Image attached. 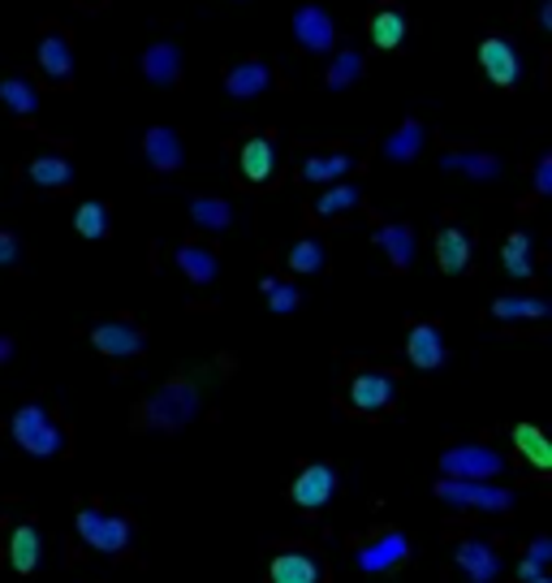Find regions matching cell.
Here are the masks:
<instances>
[{"label": "cell", "mask_w": 552, "mask_h": 583, "mask_svg": "<svg viewBox=\"0 0 552 583\" xmlns=\"http://www.w3.org/2000/svg\"><path fill=\"white\" fill-rule=\"evenodd\" d=\"M0 104H4L13 117H35V113H39V91H35L26 78H4V82H0Z\"/></svg>", "instance_id": "cell-26"}, {"label": "cell", "mask_w": 552, "mask_h": 583, "mask_svg": "<svg viewBox=\"0 0 552 583\" xmlns=\"http://www.w3.org/2000/svg\"><path fill=\"white\" fill-rule=\"evenodd\" d=\"M333 493H337V471H333L329 462H311V467H302L298 480L289 484V498H294L302 511H320V506H329Z\"/></svg>", "instance_id": "cell-9"}, {"label": "cell", "mask_w": 552, "mask_h": 583, "mask_svg": "<svg viewBox=\"0 0 552 583\" xmlns=\"http://www.w3.org/2000/svg\"><path fill=\"white\" fill-rule=\"evenodd\" d=\"M376 247L389 255V264L393 268H411L414 264V229L411 225H380L376 229Z\"/></svg>", "instance_id": "cell-20"}, {"label": "cell", "mask_w": 552, "mask_h": 583, "mask_svg": "<svg viewBox=\"0 0 552 583\" xmlns=\"http://www.w3.org/2000/svg\"><path fill=\"white\" fill-rule=\"evenodd\" d=\"M436 264L445 268V273H462L467 264H471V238L462 233V229H440L436 233Z\"/></svg>", "instance_id": "cell-22"}, {"label": "cell", "mask_w": 552, "mask_h": 583, "mask_svg": "<svg viewBox=\"0 0 552 583\" xmlns=\"http://www.w3.org/2000/svg\"><path fill=\"white\" fill-rule=\"evenodd\" d=\"M73 527H78V540L95 553H126L135 540V523L126 514H108L100 506H82Z\"/></svg>", "instance_id": "cell-2"}, {"label": "cell", "mask_w": 552, "mask_h": 583, "mask_svg": "<svg viewBox=\"0 0 552 583\" xmlns=\"http://www.w3.org/2000/svg\"><path fill=\"white\" fill-rule=\"evenodd\" d=\"M31 182L44 186V191H61V186L73 182V164L66 156H35L31 160Z\"/></svg>", "instance_id": "cell-28"}, {"label": "cell", "mask_w": 552, "mask_h": 583, "mask_svg": "<svg viewBox=\"0 0 552 583\" xmlns=\"http://www.w3.org/2000/svg\"><path fill=\"white\" fill-rule=\"evenodd\" d=\"M480 66H483V73L496 82V87H514V82H518V73H522L518 53H514L505 39H483L480 44Z\"/></svg>", "instance_id": "cell-15"}, {"label": "cell", "mask_w": 552, "mask_h": 583, "mask_svg": "<svg viewBox=\"0 0 552 583\" xmlns=\"http://www.w3.org/2000/svg\"><path fill=\"white\" fill-rule=\"evenodd\" d=\"M39 66H44L48 78H57V82L73 78V53H69V39L61 31H48V35H44V44H39Z\"/></svg>", "instance_id": "cell-23"}, {"label": "cell", "mask_w": 552, "mask_h": 583, "mask_svg": "<svg viewBox=\"0 0 552 583\" xmlns=\"http://www.w3.org/2000/svg\"><path fill=\"white\" fill-rule=\"evenodd\" d=\"M501 264H505V273H509V277H518V282L536 277L531 238H527V233H509V238H505V247H501Z\"/></svg>", "instance_id": "cell-27"}, {"label": "cell", "mask_w": 552, "mask_h": 583, "mask_svg": "<svg viewBox=\"0 0 552 583\" xmlns=\"http://www.w3.org/2000/svg\"><path fill=\"white\" fill-rule=\"evenodd\" d=\"M91 346L108 359H130V355L147 351V333L130 320H104V324L91 329Z\"/></svg>", "instance_id": "cell-7"}, {"label": "cell", "mask_w": 552, "mask_h": 583, "mask_svg": "<svg viewBox=\"0 0 552 583\" xmlns=\"http://www.w3.org/2000/svg\"><path fill=\"white\" fill-rule=\"evenodd\" d=\"M453 562L471 583H496V575H501V553L487 540H462L453 549Z\"/></svg>", "instance_id": "cell-11"}, {"label": "cell", "mask_w": 552, "mask_h": 583, "mask_svg": "<svg viewBox=\"0 0 552 583\" xmlns=\"http://www.w3.org/2000/svg\"><path fill=\"white\" fill-rule=\"evenodd\" d=\"M199 407H204L199 385L186 380V376H177V380L160 385V389L138 407V424H142V428H156V433H182L186 424H195Z\"/></svg>", "instance_id": "cell-1"}, {"label": "cell", "mask_w": 552, "mask_h": 583, "mask_svg": "<svg viewBox=\"0 0 552 583\" xmlns=\"http://www.w3.org/2000/svg\"><path fill=\"white\" fill-rule=\"evenodd\" d=\"M371 39H376V48H398L406 39V18L398 9H380L371 18Z\"/></svg>", "instance_id": "cell-34"}, {"label": "cell", "mask_w": 552, "mask_h": 583, "mask_svg": "<svg viewBox=\"0 0 552 583\" xmlns=\"http://www.w3.org/2000/svg\"><path fill=\"white\" fill-rule=\"evenodd\" d=\"M536 195H552V156H540L536 164Z\"/></svg>", "instance_id": "cell-41"}, {"label": "cell", "mask_w": 552, "mask_h": 583, "mask_svg": "<svg viewBox=\"0 0 552 583\" xmlns=\"http://www.w3.org/2000/svg\"><path fill=\"white\" fill-rule=\"evenodd\" d=\"M440 471L453 480H492L505 471V458L492 445H449L440 454Z\"/></svg>", "instance_id": "cell-5"}, {"label": "cell", "mask_w": 552, "mask_h": 583, "mask_svg": "<svg viewBox=\"0 0 552 583\" xmlns=\"http://www.w3.org/2000/svg\"><path fill=\"white\" fill-rule=\"evenodd\" d=\"M536 575H540V567H536V562H518V580L531 583V580H536Z\"/></svg>", "instance_id": "cell-42"}, {"label": "cell", "mask_w": 552, "mask_h": 583, "mask_svg": "<svg viewBox=\"0 0 552 583\" xmlns=\"http://www.w3.org/2000/svg\"><path fill=\"white\" fill-rule=\"evenodd\" d=\"M173 264L195 282V286H211L216 282V273H220V264H216V255L207 251V247H195V242H186V247H177L173 251Z\"/></svg>", "instance_id": "cell-21"}, {"label": "cell", "mask_w": 552, "mask_h": 583, "mask_svg": "<svg viewBox=\"0 0 552 583\" xmlns=\"http://www.w3.org/2000/svg\"><path fill=\"white\" fill-rule=\"evenodd\" d=\"M432 493L445 506H475V511H496V514L514 506V493L501 489V484H487V480H453V476H445Z\"/></svg>", "instance_id": "cell-4"}, {"label": "cell", "mask_w": 552, "mask_h": 583, "mask_svg": "<svg viewBox=\"0 0 552 583\" xmlns=\"http://www.w3.org/2000/svg\"><path fill=\"white\" fill-rule=\"evenodd\" d=\"M514 445H518V454H522V458H531L540 471L552 467V445H549V437L536 428V424H518V428H514Z\"/></svg>", "instance_id": "cell-31"}, {"label": "cell", "mask_w": 552, "mask_h": 583, "mask_svg": "<svg viewBox=\"0 0 552 583\" xmlns=\"http://www.w3.org/2000/svg\"><path fill=\"white\" fill-rule=\"evenodd\" d=\"M191 220H195L199 229H211V233H225V229L233 225V208H229L225 199H207V195H199V199L191 204Z\"/></svg>", "instance_id": "cell-32"}, {"label": "cell", "mask_w": 552, "mask_h": 583, "mask_svg": "<svg viewBox=\"0 0 552 583\" xmlns=\"http://www.w3.org/2000/svg\"><path fill=\"white\" fill-rule=\"evenodd\" d=\"M411 553H414L411 540H406L402 531H380V536H371L367 545H358L354 562H358L363 575H389L393 567L411 562Z\"/></svg>", "instance_id": "cell-6"}, {"label": "cell", "mask_w": 552, "mask_h": 583, "mask_svg": "<svg viewBox=\"0 0 552 583\" xmlns=\"http://www.w3.org/2000/svg\"><path fill=\"white\" fill-rule=\"evenodd\" d=\"M423 144H427V130H423V122H402L389 139H384V156L393 160V164H406V160H414L418 151H423Z\"/></svg>", "instance_id": "cell-24"}, {"label": "cell", "mask_w": 552, "mask_h": 583, "mask_svg": "<svg viewBox=\"0 0 552 583\" xmlns=\"http://www.w3.org/2000/svg\"><path fill=\"white\" fill-rule=\"evenodd\" d=\"M540 26H544V31L552 26V0H544V4H540Z\"/></svg>", "instance_id": "cell-43"}, {"label": "cell", "mask_w": 552, "mask_h": 583, "mask_svg": "<svg viewBox=\"0 0 552 583\" xmlns=\"http://www.w3.org/2000/svg\"><path fill=\"white\" fill-rule=\"evenodd\" d=\"M531 583H549V580H544V575H536V580H531Z\"/></svg>", "instance_id": "cell-45"}, {"label": "cell", "mask_w": 552, "mask_h": 583, "mask_svg": "<svg viewBox=\"0 0 552 583\" xmlns=\"http://www.w3.org/2000/svg\"><path fill=\"white\" fill-rule=\"evenodd\" d=\"M9 433H13V441H18L31 458H53V454L66 449V428H61L44 407H22V411L13 415V424H9Z\"/></svg>", "instance_id": "cell-3"}, {"label": "cell", "mask_w": 552, "mask_h": 583, "mask_svg": "<svg viewBox=\"0 0 552 583\" xmlns=\"http://www.w3.org/2000/svg\"><path fill=\"white\" fill-rule=\"evenodd\" d=\"M142 156H147V164H151V169H160V173H177V169H182V160H186V151H182V135H177V130H169V126H151V130L142 135Z\"/></svg>", "instance_id": "cell-13"}, {"label": "cell", "mask_w": 552, "mask_h": 583, "mask_svg": "<svg viewBox=\"0 0 552 583\" xmlns=\"http://www.w3.org/2000/svg\"><path fill=\"white\" fill-rule=\"evenodd\" d=\"M39 553H44L39 531H35L31 523H18L13 536H9V562H13V571H18V575H31V571L39 567Z\"/></svg>", "instance_id": "cell-19"}, {"label": "cell", "mask_w": 552, "mask_h": 583, "mask_svg": "<svg viewBox=\"0 0 552 583\" xmlns=\"http://www.w3.org/2000/svg\"><path fill=\"white\" fill-rule=\"evenodd\" d=\"M354 204H358V186L342 182V186H333L329 195H320V204H315V217L333 220V217H342V213H349Z\"/></svg>", "instance_id": "cell-38"}, {"label": "cell", "mask_w": 552, "mask_h": 583, "mask_svg": "<svg viewBox=\"0 0 552 583\" xmlns=\"http://www.w3.org/2000/svg\"><path fill=\"white\" fill-rule=\"evenodd\" d=\"M276 169V147L268 139H251L242 147V178L246 182H268Z\"/></svg>", "instance_id": "cell-29"}, {"label": "cell", "mask_w": 552, "mask_h": 583, "mask_svg": "<svg viewBox=\"0 0 552 583\" xmlns=\"http://www.w3.org/2000/svg\"><path fill=\"white\" fill-rule=\"evenodd\" d=\"M13 359V342L9 338H0V364H9Z\"/></svg>", "instance_id": "cell-44"}, {"label": "cell", "mask_w": 552, "mask_h": 583, "mask_svg": "<svg viewBox=\"0 0 552 583\" xmlns=\"http://www.w3.org/2000/svg\"><path fill=\"white\" fill-rule=\"evenodd\" d=\"M406 355H411V364L418 371H436V367L445 364V338H440V329L436 324H414L411 338H406Z\"/></svg>", "instance_id": "cell-17"}, {"label": "cell", "mask_w": 552, "mask_h": 583, "mask_svg": "<svg viewBox=\"0 0 552 583\" xmlns=\"http://www.w3.org/2000/svg\"><path fill=\"white\" fill-rule=\"evenodd\" d=\"M18 255H22V247H18V238H13L9 229H0V268H9V264H18Z\"/></svg>", "instance_id": "cell-39"}, {"label": "cell", "mask_w": 552, "mask_h": 583, "mask_svg": "<svg viewBox=\"0 0 552 583\" xmlns=\"http://www.w3.org/2000/svg\"><path fill=\"white\" fill-rule=\"evenodd\" d=\"M264 298H268V307H273L276 316H294L298 311V302H302V290L298 286H289V282H276V277H264Z\"/></svg>", "instance_id": "cell-36"}, {"label": "cell", "mask_w": 552, "mask_h": 583, "mask_svg": "<svg viewBox=\"0 0 552 583\" xmlns=\"http://www.w3.org/2000/svg\"><path fill=\"white\" fill-rule=\"evenodd\" d=\"M73 229H78L82 238H104V233L113 229L108 208H104V204H95V199H91V204H82V208H78V217H73Z\"/></svg>", "instance_id": "cell-37"}, {"label": "cell", "mask_w": 552, "mask_h": 583, "mask_svg": "<svg viewBox=\"0 0 552 583\" xmlns=\"http://www.w3.org/2000/svg\"><path fill=\"white\" fill-rule=\"evenodd\" d=\"M324 242L320 238H302V242H294L289 247V268L298 273V277H315L320 268H324Z\"/></svg>", "instance_id": "cell-33"}, {"label": "cell", "mask_w": 552, "mask_h": 583, "mask_svg": "<svg viewBox=\"0 0 552 583\" xmlns=\"http://www.w3.org/2000/svg\"><path fill=\"white\" fill-rule=\"evenodd\" d=\"M294 39H298V48H307V53H329V48L337 44V26H333L329 9H324V4H302V9H294Z\"/></svg>", "instance_id": "cell-8"}, {"label": "cell", "mask_w": 552, "mask_h": 583, "mask_svg": "<svg viewBox=\"0 0 552 583\" xmlns=\"http://www.w3.org/2000/svg\"><path fill=\"white\" fill-rule=\"evenodd\" d=\"M320 580H324V567L307 549H285V553H276L273 567H268V583H320Z\"/></svg>", "instance_id": "cell-14"}, {"label": "cell", "mask_w": 552, "mask_h": 583, "mask_svg": "<svg viewBox=\"0 0 552 583\" xmlns=\"http://www.w3.org/2000/svg\"><path fill=\"white\" fill-rule=\"evenodd\" d=\"M440 169L445 173H462L471 182H496L505 164L496 156H483V151H445L440 156Z\"/></svg>", "instance_id": "cell-18"}, {"label": "cell", "mask_w": 552, "mask_h": 583, "mask_svg": "<svg viewBox=\"0 0 552 583\" xmlns=\"http://www.w3.org/2000/svg\"><path fill=\"white\" fill-rule=\"evenodd\" d=\"M549 316V302L544 298H514V294H505V298H496L492 302V320H544Z\"/></svg>", "instance_id": "cell-30"}, {"label": "cell", "mask_w": 552, "mask_h": 583, "mask_svg": "<svg viewBox=\"0 0 552 583\" xmlns=\"http://www.w3.org/2000/svg\"><path fill=\"white\" fill-rule=\"evenodd\" d=\"M268 87H273V70L264 61H238V66H229V73H225V91L233 100H255Z\"/></svg>", "instance_id": "cell-16"}, {"label": "cell", "mask_w": 552, "mask_h": 583, "mask_svg": "<svg viewBox=\"0 0 552 583\" xmlns=\"http://www.w3.org/2000/svg\"><path fill=\"white\" fill-rule=\"evenodd\" d=\"M138 70H142V78H147L151 87H177V82H182V48L169 44V39H160V44H151V48L142 53Z\"/></svg>", "instance_id": "cell-12"}, {"label": "cell", "mask_w": 552, "mask_h": 583, "mask_svg": "<svg viewBox=\"0 0 552 583\" xmlns=\"http://www.w3.org/2000/svg\"><path fill=\"white\" fill-rule=\"evenodd\" d=\"M393 393H398V380L389 371H358L349 380V407L354 411H367V415L384 411L393 402Z\"/></svg>", "instance_id": "cell-10"}, {"label": "cell", "mask_w": 552, "mask_h": 583, "mask_svg": "<svg viewBox=\"0 0 552 583\" xmlns=\"http://www.w3.org/2000/svg\"><path fill=\"white\" fill-rule=\"evenodd\" d=\"M358 78H363V57H358L354 48L337 53V57H333V66H329V73H324V82H329L333 91H345V87H354Z\"/></svg>", "instance_id": "cell-35"}, {"label": "cell", "mask_w": 552, "mask_h": 583, "mask_svg": "<svg viewBox=\"0 0 552 583\" xmlns=\"http://www.w3.org/2000/svg\"><path fill=\"white\" fill-rule=\"evenodd\" d=\"M349 169H354L349 151H329V156H307L302 160V178L307 182H342Z\"/></svg>", "instance_id": "cell-25"}, {"label": "cell", "mask_w": 552, "mask_h": 583, "mask_svg": "<svg viewBox=\"0 0 552 583\" xmlns=\"http://www.w3.org/2000/svg\"><path fill=\"white\" fill-rule=\"evenodd\" d=\"M527 562H536L540 571L552 562V540L549 536H540V540H531V549H527Z\"/></svg>", "instance_id": "cell-40"}]
</instances>
